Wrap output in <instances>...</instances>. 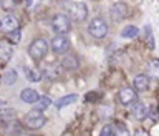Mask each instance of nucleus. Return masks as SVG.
Listing matches in <instances>:
<instances>
[{
    "label": "nucleus",
    "instance_id": "f257e3e1",
    "mask_svg": "<svg viewBox=\"0 0 159 136\" xmlns=\"http://www.w3.org/2000/svg\"><path fill=\"white\" fill-rule=\"evenodd\" d=\"M65 12L70 18L76 20V22H83L88 17V8L83 2H66L65 3Z\"/></svg>",
    "mask_w": 159,
    "mask_h": 136
},
{
    "label": "nucleus",
    "instance_id": "f03ea898",
    "mask_svg": "<svg viewBox=\"0 0 159 136\" xmlns=\"http://www.w3.org/2000/svg\"><path fill=\"white\" fill-rule=\"evenodd\" d=\"M47 53H48V42L45 38H37V40H33L32 45H30V48H28V55H30V58H33V60H43L45 57H47Z\"/></svg>",
    "mask_w": 159,
    "mask_h": 136
},
{
    "label": "nucleus",
    "instance_id": "7ed1b4c3",
    "mask_svg": "<svg viewBox=\"0 0 159 136\" xmlns=\"http://www.w3.org/2000/svg\"><path fill=\"white\" fill-rule=\"evenodd\" d=\"M88 32L94 38H103L108 33V23L103 18H93L88 25Z\"/></svg>",
    "mask_w": 159,
    "mask_h": 136
},
{
    "label": "nucleus",
    "instance_id": "20e7f679",
    "mask_svg": "<svg viewBox=\"0 0 159 136\" xmlns=\"http://www.w3.org/2000/svg\"><path fill=\"white\" fill-rule=\"evenodd\" d=\"M52 25H53L55 32H58L60 35H65V33L70 32V28H71V18H70L68 15L58 13V15H55V17H53Z\"/></svg>",
    "mask_w": 159,
    "mask_h": 136
},
{
    "label": "nucleus",
    "instance_id": "39448f33",
    "mask_svg": "<svg viewBox=\"0 0 159 136\" xmlns=\"http://www.w3.org/2000/svg\"><path fill=\"white\" fill-rule=\"evenodd\" d=\"M45 123H47V118L42 115V111H37V110H32V111L27 113V116H25V124L32 129L42 128Z\"/></svg>",
    "mask_w": 159,
    "mask_h": 136
},
{
    "label": "nucleus",
    "instance_id": "423d86ee",
    "mask_svg": "<svg viewBox=\"0 0 159 136\" xmlns=\"http://www.w3.org/2000/svg\"><path fill=\"white\" fill-rule=\"evenodd\" d=\"M138 90L136 88H131V87H126V88H123L121 91H119L118 95V98H119V103L121 105H134L136 103V100H138Z\"/></svg>",
    "mask_w": 159,
    "mask_h": 136
},
{
    "label": "nucleus",
    "instance_id": "0eeeda50",
    "mask_svg": "<svg viewBox=\"0 0 159 136\" xmlns=\"http://www.w3.org/2000/svg\"><path fill=\"white\" fill-rule=\"evenodd\" d=\"M128 13H129V8H128V5L124 3V2H116V3L111 7V10H109L111 18L116 20V22H119V20H123V18H126Z\"/></svg>",
    "mask_w": 159,
    "mask_h": 136
},
{
    "label": "nucleus",
    "instance_id": "6e6552de",
    "mask_svg": "<svg viewBox=\"0 0 159 136\" xmlns=\"http://www.w3.org/2000/svg\"><path fill=\"white\" fill-rule=\"evenodd\" d=\"M70 48V40L65 35H58L52 40V50L55 53H66Z\"/></svg>",
    "mask_w": 159,
    "mask_h": 136
},
{
    "label": "nucleus",
    "instance_id": "1a4fd4ad",
    "mask_svg": "<svg viewBox=\"0 0 159 136\" xmlns=\"http://www.w3.org/2000/svg\"><path fill=\"white\" fill-rule=\"evenodd\" d=\"M12 53H13V47L7 40H2L0 42V58H2V65H7V62L12 57Z\"/></svg>",
    "mask_w": 159,
    "mask_h": 136
},
{
    "label": "nucleus",
    "instance_id": "9d476101",
    "mask_svg": "<svg viewBox=\"0 0 159 136\" xmlns=\"http://www.w3.org/2000/svg\"><path fill=\"white\" fill-rule=\"evenodd\" d=\"M20 98H22V101H25V103H37L42 96H40L35 90L25 88V90H22V93H20Z\"/></svg>",
    "mask_w": 159,
    "mask_h": 136
},
{
    "label": "nucleus",
    "instance_id": "9b49d317",
    "mask_svg": "<svg viewBox=\"0 0 159 136\" xmlns=\"http://www.w3.org/2000/svg\"><path fill=\"white\" fill-rule=\"evenodd\" d=\"M131 115H133V116L136 118V120H144L149 113H148L146 105H143V103H138V101H136V103L133 105V108H131Z\"/></svg>",
    "mask_w": 159,
    "mask_h": 136
},
{
    "label": "nucleus",
    "instance_id": "f8f14e48",
    "mask_svg": "<svg viewBox=\"0 0 159 136\" xmlns=\"http://www.w3.org/2000/svg\"><path fill=\"white\" fill-rule=\"evenodd\" d=\"M134 88L138 90V91H146L149 88V77L148 75H136V78H134Z\"/></svg>",
    "mask_w": 159,
    "mask_h": 136
},
{
    "label": "nucleus",
    "instance_id": "ddd939ff",
    "mask_svg": "<svg viewBox=\"0 0 159 136\" xmlns=\"http://www.w3.org/2000/svg\"><path fill=\"white\" fill-rule=\"evenodd\" d=\"M3 28H7L8 32H12V30H18V18L15 17V15H7V17L3 18Z\"/></svg>",
    "mask_w": 159,
    "mask_h": 136
},
{
    "label": "nucleus",
    "instance_id": "4468645a",
    "mask_svg": "<svg viewBox=\"0 0 159 136\" xmlns=\"http://www.w3.org/2000/svg\"><path fill=\"white\" fill-rule=\"evenodd\" d=\"M148 73L151 75L152 78L159 80V58L149 60V63H148Z\"/></svg>",
    "mask_w": 159,
    "mask_h": 136
},
{
    "label": "nucleus",
    "instance_id": "2eb2a0df",
    "mask_svg": "<svg viewBox=\"0 0 159 136\" xmlns=\"http://www.w3.org/2000/svg\"><path fill=\"white\" fill-rule=\"evenodd\" d=\"M76 95L75 93H71V95H66V96H63V98H60L57 103H55V106H57L58 110H61L63 106H66V105H70V103H73V101H76Z\"/></svg>",
    "mask_w": 159,
    "mask_h": 136
},
{
    "label": "nucleus",
    "instance_id": "dca6fc26",
    "mask_svg": "<svg viewBox=\"0 0 159 136\" xmlns=\"http://www.w3.org/2000/svg\"><path fill=\"white\" fill-rule=\"evenodd\" d=\"M138 33H139L138 27H134V25H128V27L123 28L121 37H124V38H134V37H138Z\"/></svg>",
    "mask_w": 159,
    "mask_h": 136
},
{
    "label": "nucleus",
    "instance_id": "f3484780",
    "mask_svg": "<svg viewBox=\"0 0 159 136\" xmlns=\"http://www.w3.org/2000/svg\"><path fill=\"white\" fill-rule=\"evenodd\" d=\"M61 65L66 70H75V68H78V60L76 57H65L61 60Z\"/></svg>",
    "mask_w": 159,
    "mask_h": 136
},
{
    "label": "nucleus",
    "instance_id": "a211bd4d",
    "mask_svg": "<svg viewBox=\"0 0 159 136\" xmlns=\"http://www.w3.org/2000/svg\"><path fill=\"white\" fill-rule=\"evenodd\" d=\"M25 75H27V78L30 82H40V78H42V73L33 70V68H28V67L25 68Z\"/></svg>",
    "mask_w": 159,
    "mask_h": 136
},
{
    "label": "nucleus",
    "instance_id": "6ab92c4d",
    "mask_svg": "<svg viewBox=\"0 0 159 136\" xmlns=\"http://www.w3.org/2000/svg\"><path fill=\"white\" fill-rule=\"evenodd\" d=\"M50 105H52V100L47 98V96H42L37 103H35V110H37V111H43L45 108L50 106Z\"/></svg>",
    "mask_w": 159,
    "mask_h": 136
},
{
    "label": "nucleus",
    "instance_id": "aec40b11",
    "mask_svg": "<svg viewBox=\"0 0 159 136\" xmlns=\"http://www.w3.org/2000/svg\"><path fill=\"white\" fill-rule=\"evenodd\" d=\"M17 3H18V0H2V8L5 12H10V10H13L17 7Z\"/></svg>",
    "mask_w": 159,
    "mask_h": 136
},
{
    "label": "nucleus",
    "instance_id": "412c9836",
    "mask_svg": "<svg viewBox=\"0 0 159 136\" xmlns=\"http://www.w3.org/2000/svg\"><path fill=\"white\" fill-rule=\"evenodd\" d=\"M7 38L12 40L13 43H18L22 38V33H20V30H12V32H7Z\"/></svg>",
    "mask_w": 159,
    "mask_h": 136
},
{
    "label": "nucleus",
    "instance_id": "4be33fe9",
    "mask_svg": "<svg viewBox=\"0 0 159 136\" xmlns=\"http://www.w3.org/2000/svg\"><path fill=\"white\" fill-rule=\"evenodd\" d=\"M99 136H116V131H114V126L113 124H106L103 129H101V133H99Z\"/></svg>",
    "mask_w": 159,
    "mask_h": 136
},
{
    "label": "nucleus",
    "instance_id": "5701e85b",
    "mask_svg": "<svg viewBox=\"0 0 159 136\" xmlns=\"http://www.w3.org/2000/svg\"><path fill=\"white\" fill-rule=\"evenodd\" d=\"M15 80H17V72H15V70H10V72L5 75L3 82H5V85H12Z\"/></svg>",
    "mask_w": 159,
    "mask_h": 136
},
{
    "label": "nucleus",
    "instance_id": "b1692460",
    "mask_svg": "<svg viewBox=\"0 0 159 136\" xmlns=\"http://www.w3.org/2000/svg\"><path fill=\"white\" fill-rule=\"evenodd\" d=\"M144 35H146L148 45L152 48L154 47V40H152V33H151V25H146V27H144Z\"/></svg>",
    "mask_w": 159,
    "mask_h": 136
},
{
    "label": "nucleus",
    "instance_id": "393cba45",
    "mask_svg": "<svg viewBox=\"0 0 159 136\" xmlns=\"http://www.w3.org/2000/svg\"><path fill=\"white\" fill-rule=\"evenodd\" d=\"M47 77H50V78H52V77H58V75H60V72H58V68L57 67H48L47 68Z\"/></svg>",
    "mask_w": 159,
    "mask_h": 136
},
{
    "label": "nucleus",
    "instance_id": "a878e982",
    "mask_svg": "<svg viewBox=\"0 0 159 136\" xmlns=\"http://www.w3.org/2000/svg\"><path fill=\"white\" fill-rule=\"evenodd\" d=\"M116 136H129V133H128L124 128H121V129H119V131L116 133Z\"/></svg>",
    "mask_w": 159,
    "mask_h": 136
},
{
    "label": "nucleus",
    "instance_id": "bb28decb",
    "mask_svg": "<svg viewBox=\"0 0 159 136\" xmlns=\"http://www.w3.org/2000/svg\"><path fill=\"white\" fill-rule=\"evenodd\" d=\"M134 136H149L146 131H136V134H134Z\"/></svg>",
    "mask_w": 159,
    "mask_h": 136
},
{
    "label": "nucleus",
    "instance_id": "cd10ccee",
    "mask_svg": "<svg viewBox=\"0 0 159 136\" xmlns=\"http://www.w3.org/2000/svg\"><path fill=\"white\" fill-rule=\"evenodd\" d=\"M27 136H33V134H27Z\"/></svg>",
    "mask_w": 159,
    "mask_h": 136
}]
</instances>
